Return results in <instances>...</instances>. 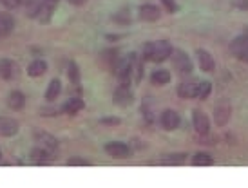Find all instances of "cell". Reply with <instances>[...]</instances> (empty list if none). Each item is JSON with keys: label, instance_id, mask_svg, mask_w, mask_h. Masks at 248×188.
Returning a JSON list of instances; mask_svg holds the SVG:
<instances>
[{"label": "cell", "instance_id": "cell-14", "mask_svg": "<svg viewBox=\"0 0 248 188\" xmlns=\"http://www.w3.org/2000/svg\"><path fill=\"white\" fill-rule=\"evenodd\" d=\"M24 103H26V98H24V94L20 91H13L7 96V105L13 111H20L22 107H24Z\"/></svg>", "mask_w": 248, "mask_h": 188}, {"label": "cell", "instance_id": "cell-21", "mask_svg": "<svg viewBox=\"0 0 248 188\" xmlns=\"http://www.w3.org/2000/svg\"><path fill=\"white\" fill-rule=\"evenodd\" d=\"M83 109V101L80 98H71L67 103L63 105V112H67V114H76V112H80Z\"/></svg>", "mask_w": 248, "mask_h": 188}, {"label": "cell", "instance_id": "cell-32", "mask_svg": "<svg viewBox=\"0 0 248 188\" xmlns=\"http://www.w3.org/2000/svg\"><path fill=\"white\" fill-rule=\"evenodd\" d=\"M235 6L241 7V9H248V0H241V2H237Z\"/></svg>", "mask_w": 248, "mask_h": 188}, {"label": "cell", "instance_id": "cell-23", "mask_svg": "<svg viewBox=\"0 0 248 188\" xmlns=\"http://www.w3.org/2000/svg\"><path fill=\"white\" fill-rule=\"evenodd\" d=\"M192 163L196 165V167H210V165L214 163V159H212V156H210V154L200 152L192 158Z\"/></svg>", "mask_w": 248, "mask_h": 188}, {"label": "cell", "instance_id": "cell-24", "mask_svg": "<svg viewBox=\"0 0 248 188\" xmlns=\"http://www.w3.org/2000/svg\"><path fill=\"white\" fill-rule=\"evenodd\" d=\"M186 161V154H170V156H165L163 158V163L165 165H181Z\"/></svg>", "mask_w": 248, "mask_h": 188}, {"label": "cell", "instance_id": "cell-4", "mask_svg": "<svg viewBox=\"0 0 248 188\" xmlns=\"http://www.w3.org/2000/svg\"><path fill=\"white\" fill-rule=\"evenodd\" d=\"M172 62L181 74H188L192 71V62L183 51H172Z\"/></svg>", "mask_w": 248, "mask_h": 188}, {"label": "cell", "instance_id": "cell-33", "mask_svg": "<svg viewBox=\"0 0 248 188\" xmlns=\"http://www.w3.org/2000/svg\"><path fill=\"white\" fill-rule=\"evenodd\" d=\"M71 4H75V6H82V4H85L87 0H69Z\"/></svg>", "mask_w": 248, "mask_h": 188}, {"label": "cell", "instance_id": "cell-25", "mask_svg": "<svg viewBox=\"0 0 248 188\" xmlns=\"http://www.w3.org/2000/svg\"><path fill=\"white\" fill-rule=\"evenodd\" d=\"M104 60L109 63V65H112V67H114V65H116V62L120 60V58H118V51H116V49L105 51V53H104Z\"/></svg>", "mask_w": 248, "mask_h": 188}, {"label": "cell", "instance_id": "cell-22", "mask_svg": "<svg viewBox=\"0 0 248 188\" xmlns=\"http://www.w3.org/2000/svg\"><path fill=\"white\" fill-rule=\"evenodd\" d=\"M31 158H33V161H35L36 165H46V163H49V154H47V148H35L33 152H31Z\"/></svg>", "mask_w": 248, "mask_h": 188}, {"label": "cell", "instance_id": "cell-12", "mask_svg": "<svg viewBox=\"0 0 248 188\" xmlns=\"http://www.w3.org/2000/svg\"><path fill=\"white\" fill-rule=\"evenodd\" d=\"M230 49L234 51L237 56H241V58H248V40L245 36H239V38H235Z\"/></svg>", "mask_w": 248, "mask_h": 188}, {"label": "cell", "instance_id": "cell-30", "mask_svg": "<svg viewBox=\"0 0 248 188\" xmlns=\"http://www.w3.org/2000/svg\"><path fill=\"white\" fill-rule=\"evenodd\" d=\"M161 4L167 7L169 13H174V11H176V2H174V0H161Z\"/></svg>", "mask_w": 248, "mask_h": 188}, {"label": "cell", "instance_id": "cell-31", "mask_svg": "<svg viewBox=\"0 0 248 188\" xmlns=\"http://www.w3.org/2000/svg\"><path fill=\"white\" fill-rule=\"evenodd\" d=\"M102 123H104V125H118V123H120V119L118 118H105V119H102Z\"/></svg>", "mask_w": 248, "mask_h": 188}, {"label": "cell", "instance_id": "cell-16", "mask_svg": "<svg viewBox=\"0 0 248 188\" xmlns=\"http://www.w3.org/2000/svg\"><path fill=\"white\" fill-rule=\"evenodd\" d=\"M13 28H15L13 16L7 13H0V35L2 36L9 35V33L13 31Z\"/></svg>", "mask_w": 248, "mask_h": 188}, {"label": "cell", "instance_id": "cell-27", "mask_svg": "<svg viewBox=\"0 0 248 188\" xmlns=\"http://www.w3.org/2000/svg\"><path fill=\"white\" fill-rule=\"evenodd\" d=\"M69 78L73 84H78V80H80V72H78V65L76 63H71L69 65Z\"/></svg>", "mask_w": 248, "mask_h": 188}, {"label": "cell", "instance_id": "cell-11", "mask_svg": "<svg viewBox=\"0 0 248 188\" xmlns=\"http://www.w3.org/2000/svg\"><path fill=\"white\" fill-rule=\"evenodd\" d=\"M194 127H196L198 134H201V136L208 134V119L201 111L194 112Z\"/></svg>", "mask_w": 248, "mask_h": 188}, {"label": "cell", "instance_id": "cell-15", "mask_svg": "<svg viewBox=\"0 0 248 188\" xmlns=\"http://www.w3.org/2000/svg\"><path fill=\"white\" fill-rule=\"evenodd\" d=\"M198 60H200V67L205 71V72H212L214 71V60H212V56H210V53L200 49V51H198Z\"/></svg>", "mask_w": 248, "mask_h": 188}, {"label": "cell", "instance_id": "cell-17", "mask_svg": "<svg viewBox=\"0 0 248 188\" xmlns=\"http://www.w3.org/2000/svg\"><path fill=\"white\" fill-rule=\"evenodd\" d=\"M46 71H47V63L44 62V60H35V62L29 63L28 74L29 76H42Z\"/></svg>", "mask_w": 248, "mask_h": 188}, {"label": "cell", "instance_id": "cell-3", "mask_svg": "<svg viewBox=\"0 0 248 188\" xmlns=\"http://www.w3.org/2000/svg\"><path fill=\"white\" fill-rule=\"evenodd\" d=\"M132 67H134V55H129L118 60L116 65H114V71H116V74L122 80H127L129 74L132 72Z\"/></svg>", "mask_w": 248, "mask_h": 188}, {"label": "cell", "instance_id": "cell-10", "mask_svg": "<svg viewBox=\"0 0 248 188\" xmlns=\"http://www.w3.org/2000/svg\"><path fill=\"white\" fill-rule=\"evenodd\" d=\"M18 132V123L11 118H0V136H13Z\"/></svg>", "mask_w": 248, "mask_h": 188}, {"label": "cell", "instance_id": "cell-35", "mask_svg": "<svg viewBox=\"0 0 248 188\" xmlns=\"http://www.w3.org/2000/svg\"><path fill=\"white\" fill-rule=\"evenodd\" d=\"M0 158H2V154H0Z\"/></svg>", "mask_w": 248, "mask_h": 188}, {"label": "cell", "instance_id": "cell-29", "mask_svg": "<svg viewBox=\"0 0 248 188\" xmlns=\"http://www.w3.org/2000/svg\"><path fill=\"white\" fill-rule=\"evenodd\" d=\"M69 167H89V161L85 159H69L67 161Z\"/></svg>", "mask_w": 248, "mask_h": 188}, {"label": "cell", "instance_id": "cell-2", "mask_svg": "<svg viewBox=\"0 0 248 188\" xmlns=\"http://www.w3.org/2000/svg\"><path fill=\"white\" fill-rule=\"evenodd\" d=\"M105 152L109 154L110 158H116V159H125L131 156V148L125 145V143H118V141H112V143H107L105 145Z\"/></svg>", "mask_w": 248, "mask_h": 188}, {"label": "cell", "instance_id": "cell-8", "mask_svg": "<svg viewBox=\"0 0 248 188\" xmlns=\"http://www.w3.org/2000/svg\"><path fill=\"white\" fill-rule=\"evenodd\" d=\"M35 140H36V143H40V146L47 148V150H56V146H58L56 138H53V136L47 132H42V130H36Z\"/></svg>", "mask_w": 248, "mask_h": 188}, {"label": "cell", "instance_id": "cell-5", "mask_svg": "<svg viewBox=\"0 0 248 188\" xmlns=\"http://www.w3.org/2000/svg\"><path fill=\"white\" fill-rule=\"evenodd\" d=\"M114 103L122 105V107H127V105L132 103V92L127 84H122L114 91Z\"/></svg>", "mask_w": 248, "mask_h": 188}, {"label": "cell", "instance_id": "cell-6", "mask_svg": "<svg viewBox=\"0 0 248 188\" xmlns=\"http://www.w3.org/2000/svg\"><path fill=\"white\" fill-rule=\"evenodd\" d=\"M18 74V65L13 62V60H0V76L4 80H13L15 76Z\"/></svg>", "mask_w": 248, "mask_h": 188}, {"label": "cell", "instance_id": "cell-26", "mask_svg": "<svg viewBox=\"0 0 248 188\" xmlns=\"http://www.w3.org/2000/svg\"><path fill=\"white\" fill-rule=\"evenodd\" d=\"M210 91H212V85L208 84V82H205V84H200V85H198V98L205 100V98L210 94Z\"/></svg>", "mask_w": 248, "mask_h": 188}, {"label": "cell", "instance_id": "cell-28", "mask_svg": "<svg viewBox=\"0 0 248 188\" xmlns=\"http://www.w3.org/2000/svg\"><path fill=\"white\" fill-rule=\"evenodd\" d=\"M114 22H118V24H129V13L127 11H120L118 14H114Z\"/></svg>", "mask_w": 248, "mask_h": 188}, {"label": "cell", "instance_id": "cell-18", "mask_svg": "<svg viewBox=\"0 0 248 188\" xmlns=\"http://www.w3.org/2000/svg\"><path fill=\"white\" fill-rule=\"evenodd\" d=\"M228 119H230V107L228 105H219L216 109V123L217 125H225Z\"/></svg>", "mask_w": 248, "mask_h": 188}, {"label": "cell", "instance_id": "cell-7", "mask_svg": "<svg viewBox=\"0 0 248 188\" xmlns=\"http://www.w3.org/2000/svg\"><path fill=\"white\" fill-rule=\"evenodd\" d=\"M161 125H163V129L165 130H174L176 127L179 125V116L176 111H165L163 114H161Z\"/></svg>", "mask_w": 248, "mask_h": 188}, {"label": "cell", "instance_id": "cell-13", "mask_svg": "<svg viewBox=\"0 0 248 188\" xmlns=\"http://www.w3.org/2000/svg\"><path fill=\"white\" fill-rule=\"evenodd\" d=\"M198 85L200 84H190V82H186V84H181L178 89V94L181 98H185V100H190V98H198Z\"/></svg>", "mask_w": 248, "mask_h": 188}, {"label": "cell", "instance_id": "cell-34", "mask_svg": "<svg viewBox=\"0 0 248 188\" xmlns=\"http://www.w3.org/2000/svg\"><path fill=\"white\" fill-rule=\"evenodd\" d=\"M243 36H245V38H247V40H248V29H247V31H245V35H243Z\"/></svg>", "mask_w": 248, "mask_h": 188}, {"label": "cell", "instance_id": "cell-19", "mask_svg": "<svg viewBox=\"0 0 248 188\" xmlns=\"http://www.w3.org/2000/svg\"><path fill=\"white\" fill-rule=\"evenodd\" d=\"M152 84H156V85H167L169 82H170V72L165 69H161V71H154L152 72Z\"/></svg>", "mask_w": 248, "mask_h": 188}, {"label": "cell", "instance_id": "cell-9", "mask_svg": "<svg viewBox=\"0 0 248 188\" xmlns=\"http://www.w3.org/2000/svg\"><path fill=\"white\" fill-rule=\"evenodd\" d=\"M140 16H141V20L154 22L161 16V11L156 6H152V4H145V6L140 7Z\"/></svg>", "mask_w": 248, "mask_h": 188}, {"label": "cell", "instance_id": "cell-20", "mask_svg": "<svg viewBox=\"0 0 248 188\" xmlns=\"http://www.w3.org/2000/svg\"><path fill=\"white\" fill-rule=\"evenodd\" d=\"M60 91H62V84H60L58 80H53V82L49 84L47 91H46V100H47V101L56 100V98L60 96Z\"/></svg>", "mask_w": 248, "mask_h": 188}, {"label": "cell", "instance_id": "cell-1", "mask_svg": "<svg viewBox=\"0 0 248 188\" xmlns=\"http://www.w3.org/2000/svg\"><path fill=\"white\" fill-rule=\"evenodd\" d=\"M172 55V47L170 43L161 40V42H152L149 45H145V60L151 62H163L169 56Z\"/></svg>", "mask_w": 248, "mask_h": 188}]
</instances>
